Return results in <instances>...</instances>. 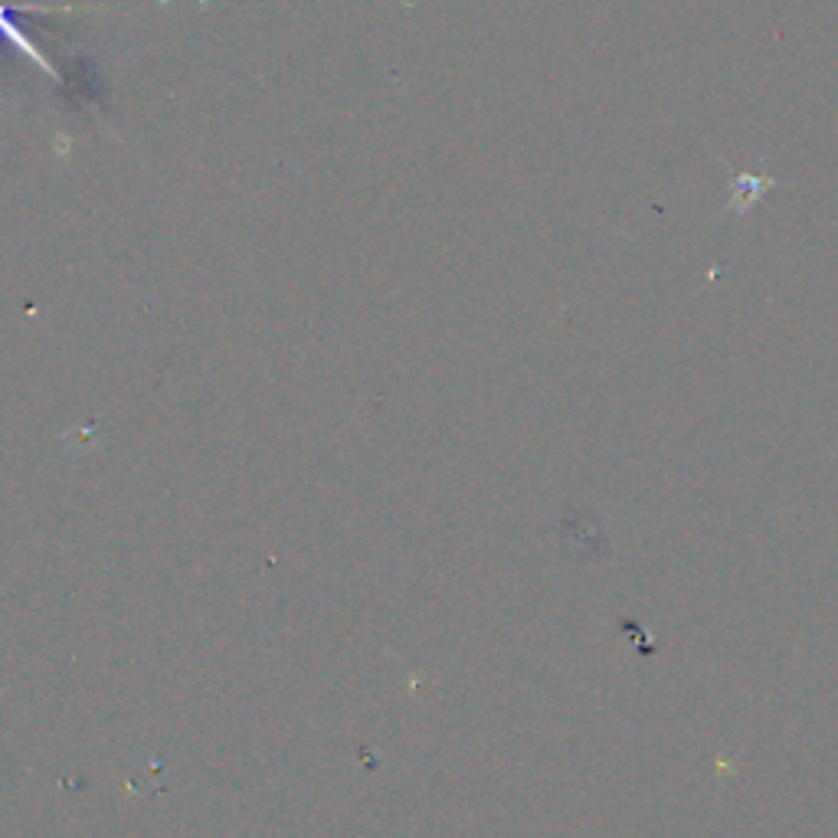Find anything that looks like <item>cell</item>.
I'll list each match as a JSON object with an SVG mask.
<instances>
[{
  "label": "cell",
  "mask_w": 838,
  "mask_h": 838,
  "mask_svg": "<svg viewBox=\"0 0 838 838\" xmlns=\"http://www.w3.org/2000/svg\"><path fill=\"white\" fill-rule=\"evenodd\" d=\"M770 187H773V178H770V174L738 171V174H731V200H728V206H731L734 213H746V210L756 206V200H760Z\"/></svg>",
  "instance_id": "obj_1"
}]
</instances>
